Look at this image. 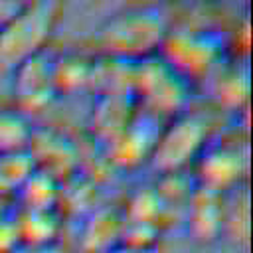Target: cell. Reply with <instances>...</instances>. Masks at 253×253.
Instances as JSON below:
<instances>
[{
    "label": "cell",
    "instance_id": "obj_15",
    "mask_svg": "<svg viewBox=\"0 0 253 253\" xmlns=\"http://www.w3.org/2000/svg\"><path fill=\"white\" fill-rule=\"evenodd\" d=\"M223 233L229 235L235 243H239V241L247 243V235H249V194L245 190V184L227 192Z\"/></svg>",
    "mask_w": 253,
    "mask_h": 253
},
{
    "label": "cell",
    "instance_id": "obj_10",
    "mask_svg": "<svg viewBox=\"0 0 253 253\" xmlns=\"http://www.w3.org/2000/svg\"><path fill=\"white\" fill-rule=\"evenodd\" d=\"M158 130H150L148 128V119L144 121H128L117 134V160H121L123 164H130V162H138L140 158L148 160L158 136Z\"/></svg>",
    "mask_w": 253,
    "mask_h": 253
},
{
    "label": "cell",
    "instance_id": "obj_19",
    "mask_svg": "<svg viewBox=\"0 0 253 253\" xmlns=\"http://www.w3.org/2000/svg\"><path fill=\"white\" fill-rule=\"evenodd\" d=\"M14 208H16L14 200H8V198H0V217H4L6 213H10Z\"/></svg>",
    "mask_w": 253,
    "mask_h": 253
},
{
    "label": "cell",
    "instance_id": "obj_13",
    "mask_svg": "<svg viewBox=\"0 0 253 253\" xmlns=\"http://www.w3.org/2000/svg\"><path fill=\"white\" fill-rule=\"evenodd\" d=\"M34 136L26 113L16 107H0V154L28 150Z\"/></svg>",
    "mask_w": 253,
    "mask_h": 253
},
{
    "label": "cell",
    "instance_id": "obj_12",
    "mask_svg": "<svg viewBox=\"0 0 253 253\" xmlns=\"http://www.w3.org/2000/svg\"><path fill=\"white\" fill-rule=\"evenodd\" d=\"M57 196H59L57 178L45 170L36 168L16 192L14 204L18 202L20 208H30V210H45V208H55Z\"/></svg>",
    "mask_w": 253,
    "mask_h": 253
},
{
    "label": "cell",
    "instance_id": "obj_16",
    "mask_svg": "<svg viewBox=\"0 0 253 253\" xmlns=\"http://www.w3.org/2000/svg\"><path fill=\"white\" fill-rule=\"evenodd\" d=\"M22 245L20 231L14 219V210L0 217V253H16V249Z\"/></svg>",
    "mask_w": 253,
    "mask_h": 253
},
{
    "label": "cell",
    "instance_id": "obj_18",
    "mask_svg": "<svg viewBox=\"0 0 253 253\" xmlns=\"http://www.w3.org/2000/svg\"><path fill=\"white\" fill-rule=\"evenodd\" d=\"M105 253H160V249L154 247H140V245H128V243H117Z\"/></svg>",
    "mask_w": 253,
    "mask_h": 253
},
{
    "label": "cell",
    "instance_id": "obj_2",
    "mask_svg": "<svg viewBox=\"0 0 253 253\" xmlns=\"http://www.w3.org/2000/svg\"><path fill=\"white\" fill-rule=\"evenodd\" d=\"M63 6L55 0H32L12 8L0 20V69L16 65L49 47V40L61 20Z\"/></svg>",
    "mask_w": 253,
    "mask_h": 253
},
{
    "label": "cell",
    "instance_id": "obj_8",
    "mask_svg": "<svg viewBox=\"0 0 253 253\" xmlns=\"http://www.w3.org/2000/svg\"><path fill=\"white\" fill-rule=\"evenodd\" d=\"M227 192H217L196 184L186 204L188 231L204 243L215 241L223 235Z\"/></svg>",
    "mask_w": 253,
    "mask_h": 253
},
{
    "label": "cell",
    "instance_id": "obj_14",
    "mask_svg": "<svg viewBox=\"0 0 253 253\" xmlns=\"http://www.w3.org/2000/svg\"><path fill=\"white\" fill-rule=\"evenodd\" d=\"M34 170L36 162L30 150L0 154V198L14 200L16 192Z\"/></svg>",
    "mask_w": 253,
    "mask_h": 253
},
{
    "label": "cell",
    "instance_id": "obj_9",
    "mask_svg": "<svg viewBox=\"0 0 253 253\" xmlns=\"http://www.w3.org/2000/svg\"><path fill=\"white\" fill-rule=\"evenodd\" d=\"M14 219L20 231L22 245H43L59 241L61 217L55 208L30 210L14 208Z\"/></svg>",
    "mask_w": 253,
    "mask_h": 253
},
{
    "label": "cell",
    "instance_id": "obj_17",
    "mask_svg": "<svg viewBox=\"0 0 253 253\" xmlns=\"http://www.w3.org/2000/svg\"><path fill=\"white\" fill-rule=\"evenodd\" d=\"M16 253H65V247L59 241L43 243V245H20Z\"/></svg>",
    "mask_w": 253,
    "mask_h": 253
},
{
    "label": "cell",
    "instance_id": "obj_6",
    "mask_svg": "<svg viewBox=\"0 0 253 253\" xmlns=\"http://www.w3.org/2000/svg\"><path fill=\"white\" fill-rule=\"evenodd\" d=\"M196 184L217 190L231 192L245 184L247 176V146L237 138L208 140L196 164Z\"/></svg>",
    "mask_w": 253,
    "mask_h": 253
},
{
    "label": "cell",
    "instance_id": "obj_1",
    "mask_svg": "<svg viewBox=\"0 0 253 253\" xmlns=\"http://www.w3.org/2000/svg\"><path fill=\"white\" fill-rule=\"evenodd\" d=\"M172 24L166 6L134 4L105 18L97 30V42L107 55L136 63L160 51Z\"/></svg>",
    "mask_w": 253,
    "mask_h": 253
},
{
    "label": "cell",
    "instance_id": "obj_4",
    "mask_svg": "<svg viewBox=\"0 0 253 253\" xmlns=\"http://www.w3.org/2000/svg\"><path fill=\"white\" fill-rule=\"evenodd\" d=\"M208 140V121L198 113L182 111L168 119L166 126H160L148 160L160 176L178 174L196 164Z\"/></svg>",
    "mask_w": 253,
    "mask_h": 253
},
{
    "label": "cell",
    "instance_id": "obj_7",
    "mask_svg": "<svg viewBox=\"0 0 253 253\" xmlns=\"http://www.w3.org/2000/svg\"><path fill=\"white\" fill-rule=\"evenodd\" d=\"M55 57L57 53L45 47L10 71L16 109L28 115V111H40L51 103L57 95Z\"/></svg>",
    "mask_w": 253,
    "mask_h": 253
},
{
    "label": "cell",
    "instance_id": "obj_11",
    "mask_svg": "<svg viewBox=\"0 0 253 253\" xmlns=\"http://www.w3.org/2000/svg\"><path fill=\"white\" fill-rule=\"evenodd\" d=\"M125 219L115 210H99L91 215V219L85 223L83 241L87 251L91 253H105L117 243H121L123 237Z\"/></svg>",
    "mask_w": 253,
    "mask_h": 253
},
{
    "label": "cell",
    "instance_id": "obj_3",
    "mask_svg": "<svg viewBox=\"0 0 253 253\" xmlns=\"http://www.w3.org/2000/svg\"><path fill=\"white\" fill-rule=\"evenodd\" d=\"M227 43L213 28L174 26L170 28L158 55L184 79L208 77L225 61Z\"/></svg>",
    "mask_w": 253,
    "mask_h": 253
},
{
    "label": "cell",
    "instance_id": "obj_5",
    "mask_svg": "<svg viewBox=\"0 0 253 253\" xmlns=\"http://www.w3.org/2000/svg\"><path fill=\"white\" fill-rule=\"evenodd\" d=\"M132 83L136 85L142 105L150 117L158 119V115L164 113L172 119L184 111L186 85L190 81L172 69L158 53L134 63Z\"/></svg>",
    "mask_w": 253,
    "mask_h": 253
}]
</instances>
